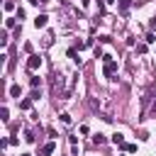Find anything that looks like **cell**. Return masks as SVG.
<instances>
[{"instance_id": "9c48e42d", "label": "cell", "mask_w": 156, "mask_h": 156, "mask_svg": "<svg viewBox=\"0 0 156 156\" xmlns=\"http://www.w3.org/2000/svg\"><path fill=\"white\" fill-rule=\"evenodd\" d=\"M122 149H124V151H127V154H134V151H136V144H124V146H122Z\"/></svg>"}, {"instance_id": "5bb4252c", "label": "cell", "mask_w": 156, "mask_h": 156, "mask_svg": "<svg viewBox=\"0 0 156 156\" xmlns=\"http://www.w3.org/2000/svg\"><path fill=\"white\" fill-rule=\"evenodd\" d=\"M93 141H95V144H105V136H102V134H95Z\"/></svg>"}, {"instance_id": "9a60e30c", "label": "cell", "mask_w": 156, "mask_h": 156, "mask_svg": "<svg viewBox=\"0 0 156 156\" xmlns=\"http://www.w3.org/2000/svg\"><path fill=\"white\" fill-rule=\"evenodd\" d=\"M80 2H83V7H88V5H90V0H80Z\"/></svg>"}, {"instance_id": "6da1fadb", "label": "cell", "mask_w": 156, "mask_h": 156, "mask_svg": "<svg viewBox=\"0 0 156 156\" xmlns=\"http://www.w3.org/2000/svg\"><path fill=\"white\" fill-rule=\"evenodd\" d=\"M105 58V68H102V73L107 76V78H112V73L117 71V61L112 58V56H102Z\"/></svg>"}, {"instance_id": "8fae6325", "label": "cell", "mask_w": 156, "mask_h": 156, "mask_svg": "<svg viewBox=\"0 0 156 156\" xmlns=\"http://www.w3.org/2000/svg\"><path fill=\"white\" fill-rule=\"evenodd\" d=\"M39 83H41V80H39V76H32V78H29V85H32V88H37Z\"/></svg>"}, {"instance_id": "4fadbf2b", "label": "cell", "mask_w": 156, "mask_h": 156, "mask_svg": "<svg viewBox=\"0 0 156 156\" xmlns=\"http://www.w3.org/2000/svg\"><path fill=\"white\" fill-rule=\"evenodd\" d=\"M61 122L68 124V122H71V115H68V112H61Z\"/></svg>"}, {"instance_id": "e0dca14e", "label": "cell", "mask_w": 156, "mask_h": 156, "mask_svg": "<svg viewBox=\"0 0 156 156\" xmlns=\"http://www.w3.org/2000/svg\"><path fill=\"white\" fill-rule=\"evenodd\" d=\"M22 156H29V154H22Z\"/></svg>"}, {"instance_id": "7a4b0ae2", "label": "cell", "mask_w": 156, "mask_h": 156, "mask_svg": "<svg viewBox=\"0 0 156 156\" xmlns=\"http://www.w3.org/2000/svg\"><path fill=\"white\" fill-rule=\"evenodd\" d=\"M41 66V56H37V54H29V58H27V68L29 71H37Z\"/></svg>"}, {"instance_id": "8992f818", "label": "cell", "mask_w": 156, "mask_h": 156, "mask_svg": "<svg viewBox=\"0 0 156 156\" xmlns=\"http://www.w3.org/2000/svg\"><path fill=\"white\" fill-rule=\"evenodd\" d=\"M20 93H22L20 85H10V98H17V100H20Z\"/></svg>"}, {"instance_id": "3957f363", "label": "cell", "mask_w": 156, "mask_h": 156, "mask_svg": "<svg viewBox=\"0 0 156 156\" xmlns=\"http://www.w3.org/2000/svg\"><path fill=\"white\" fill-rule=\"evenodd\" d=\"M46 22H49V15H37V17H34V27H37V29H44Z\"/></svg>"}, {"instance_id": "ba28073f", "label": "cell", "mask_w": 156, "mask_h": 156, "mask_svg": "<svg viewBox=\"0 0 156 156\" xmlns=\"http://www.w3.org/2000/svg\"><path fill=\"white\" fill-rule=\"evenodd\" d=\"M0 119H2V122H7V119H10V110H7V107H2V110H0Z\"/></svg>"}, {"instance_id": "7c38bea8", "label": "cell", "mask_w": 156, "mask_h": 156, "mask_svg": "<svg viewBox=\"0 0 156 156\" xmlns=\"http://www.w3.org/2000/svg\"><path fill=\"white\" fill-rule=\"evenodd\" d=\"M29 107H32V100H22L20 102V110H29Z\"/></svg>"}, {"instance_id": "277c9868", "label": "cell", "mask_w": 156, "mask_h": 156, "mask_svg": "<svg viewBox=\"0 0 156 156\" xmlns=\"http://www.w3.org/2000/svg\"><path fill=\"white\" fill-rule=\"evenodd\" d=\"M54 149H56V144H54V141L44 144V146H41V156H49V154H54Z\"/></svg>"}, {"instance_id": "5b68a950", "label": "cell", "mask_w": 156, "mask_h": 156, "mask_svg": "<svg viewBox=\"0 0 156 156\" xmlns=\"http://www.w3.org/2000/svg\"><path fill=\"white\" fill-rule=\"evenodd\" d=\"M117 2H119V12H122V15L132 7V0H117Z\"/></svg>"}, {"instance_id": "52a82bcc", "label": "cell", "mask_w": 156, "mask_h": 156, "mask_svg": "<svg viewBox=\"0 0 156 156\" xmlns=\"http://www.w3.org/2000/svg\"><path fill=\"white\" fill-rule=\"evenodd\" d=\"M112 141H115L117 146H124V134H119V132H117V134H112Z\"/></svg>"}, {"instance_id": "30bf717a", "label": "cell", "mask_w": 156, "mask_h": 156, "mask_svg": "<svg viewBox=\"0 0 156 156\" xmlns=\"http://www.w3.org/2000/svg\"><path fill=\"white\" fill-rule=\"evenodd\" d=\"M12 27H15V17H7L5 20V29H12Z\"/></svg>"}, {"instance_id": "2e32d148", "label": "cell", "mask_w": 156, "mask_h": 156, "mask_svg": "<svg viewBox=\"0 0 156 156\" xmlns=\"http://www.w3.org/2000/svg\"><path fill=\"white\" fill-rule=\"evenodd\" d=\"M37 2H49V0H37Z\"/></svg>"}]
</instances>
